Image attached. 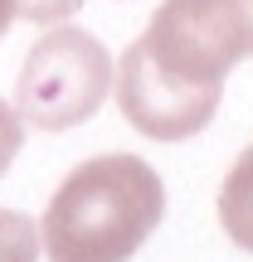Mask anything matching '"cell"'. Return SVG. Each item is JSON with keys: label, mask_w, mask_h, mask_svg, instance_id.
I'll return each instance as SVG.
<instances>
[{"label": "cell", "mask_w": 253, "mask_h": 262, "mask_svg": "<svg viewBox=\"0 0 253 262\" xmlns=\"http://www.w3.org/2000/svg\"><path fill=\"white\" fill-rule=\"evenodd\" d=\"M112 78H117V63L103 49V39L73 25L49 29L20 68L15 112L20 122L39 131H68L103 107V97L112 93Z\"/></svg>", "instance_id": "obj_3"}, {"label": "cell", "mask_w": 253, "mask_h": 262, "mask_svg": "<svg viewBox=\"0 0 253 262\" xmlns=\"http://www.w3.org/2000/svg\"><path fill=\"white\" fill-rule=\"evenodd\" d=\"M39 224L15 209H0V262H39Z\"/></svg>", "instance_id": "obj_5"}, {"label": "cell", "mask_w": 253, "mask_h": 262, "mask_svg": "<svg viewBox=\"0 0 253 262\" xmlns=\"http://www.w3.org/2000/svg\"><path fill=\"white\" fill-rule=\"evenodd\" d=\"M83 0H15V19H34V25H54V19L73 15Z\"/></svg>", "instance_id": "obj_7"}, {"label": "cell", "mask_w": 253, "mask_h": 262, "mask_svg": "<svg viewBox=\"0 0 253 262\" xmlns=\"http://www.w3.org/2000/svg\"><path fill=\"white\" fill-rule=\"evenodd\" d=\"M219 224L244 253H253V146L239 150V160L219 185Z\"/></svg>", "instance_id": "obj_4"}, {"label": "cell", "mask_w": 253, "mask_h": 262, "mask_svg": "<svg viewBox=\"0 0 253 262\" xmlns=\"http://www.w3.org/2000/svg\"><path fill=\"white\" fill-rule=\"evenodd\" d=\"M20 146H25V122H20V112L10 102H0V175H5L10 160L20 156Z\"/></svg>", "instance_id": "obj_6"}, {"label": "cell", "mask_w": 253, "mask_h": 262, "mask_svg": "<svg viewBox=\"0 0 253 262\" xmlns=\"http://www.w3.org/2000/svg\"><path fill=\"white\" fill-rule=\"evenodd\" d=\"M253 58V0H161L117 68V107L141 136L185 141L209 126L224 78Z\"/></svg>", "instance_id": "obj_1"}, {"label": "cell", "mask_w": 253, "mask_h": 262, "mask_svg": "<svg viewBox=\"0 0 253 262\" xmlns=\"http://www.w3.org/2000/svg\"><path fill=\"white\" fill-rule=\"evenodd\" d=\"M10 19H15V0H0V34L10 29Z\"/></svg>", "instance_id": "obj_8"}, {"label": "cell", "mask_w": 253, "mask_h": 262, "mask_svg": "<svg viewBox=\"0 0 253 262\" xmlns=\"http://www.w3.org/2000/svg\"><path fill=\"white\" fill-rule=\"evenodd\" d=\"M166 214V185L141 156H93L54 189L39 224L49 262H131Z\"/></svg>", "instance_id": "obj_2"}]
</instances>
